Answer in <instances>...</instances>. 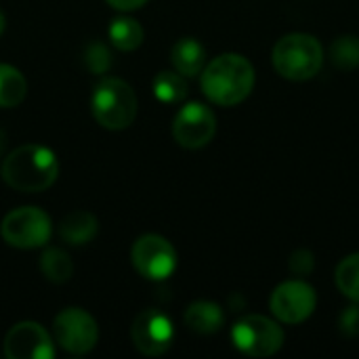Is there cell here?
I'll return each mask as SVG.
<instances>
[{"label": "cell", "instance_id": "5b68a950", "mask_svg": "<svg viewBox=\"0 0 359 359\" xmlns=\"http://www.w3.org/2000/svg\"><path fill=\"white\" fill-rule=\"evenodd\" d=\"M50 231H53L50 217L38 206L15 208L4 217L0 225V233L4 242L8 246L23 248V250L44 246L50 238Z\"/></svg>", "mask_w": 359, "mask_h": 359}, {"label": "cell", "instance_id": "e0dca14e", "mask_svg": "<svg viewBox=\"0 0 359 359\" xmlns=\"http://www.w3.org/2000/svg\"><path fill=\"white\" fill-rule=\"evenodd\" d=\"M109 40L120 50H135L143 42V27L130 17H118L109 25Z\"/></svg>", "mask_w": 359, "mask_h": 359}, {"label": "cell", "instance_id": "2e32d148", "mask_svg": "<svg viewBox=\"0 0 359 359\" xmlns=\"http://www.w3.org/2000/svg\"><path fill=\"white\" fill-rule=\"evenodd\" d=\"M27 82L23 74L6 63H0V107H15L23 101Z\"/></svg>", "mask_w": 359, "mask_h": 359}, {"label": "cell", "instance_id": "ffe728a7", "mask_svg": "<svg viewBox=\"0 0 359 359\" xmlns=\"http://www.w3.org/2000/svg\"><path fill=\"white\" fill-rule=\"evenodd\" d=\"M337 286L347 299L359 303V252L341 261L337 267Z\"/></svg>", "mask_w": 359, "mask_h": 359}, {"label": "cell", "instance_id": "3957f363", "mask_svg": "<svg viewBox=\"0 0 359 359\" xmlns=\"http://www.w3.org/2000/svg\"><path fill=\"white\" fill-rule=\"evenodd\" d=\"M271 61L280 76L294 82H303L313 78L322 69L324 48L316 36L288 34L273 46Z\"/></svg>", "mask_w": 359, "mask_h": 359}, {"label": "cell", "instance_id": "277c9868", "mask_svg": "<svg viewBox=\"0 0 359 359\" xmlns=\"http://www.w3.org/2000/svg\"><path fill=\"white\" fill-rule=\"evenodd\" d=\"M93 114L95 120L109 130L128 128L137 118V95L120 78L107 76L95 86L93 93Z\"/></svg>", "mask_w": 359, "mask_h": 359}, {"label": "cell", "instance_id": "484cf974", "mask_svg": "<svg viewBox=\"0 0 359 359\" xmlns=\"http://www.w3.org/2000/svg\"><path fill=\"white\" fill-rule=\"evenodd\" d=\"M4 149H6V133L0 130V156L4 154Z\"/></svg>", "mask_w": 359, "mask_h": 359}, {"label": "cell", "instance_id": "ba28073f", "mask_svg": "<svg viewBox=\"0 0 359 359\" xmlns=\"http://www.w3.org/2000/svg\"><path fill=\"white\" fill-rule=\"evenodd\" d=\"M130 259L135 269L145 278V280H166L175 273L177 269V252L172 244L162 238V236H141L130 250Z\"/></svg>", "mask_w": 359, "mask_h": 359}, {"label": "cell", "instance_id": "7c38bea8", "mask_svg": "<svg viewBox=\"0 0 359 359\" xmlns=\"http://www.w3.org/2000/svg\"><path fill=\"white\" fill-rule=\"evenodd\" d=\"M4 353L8 359H53L55 345L38 322H21L8 330Z\"/></svg>", "mask_w": 359, "mask_h": 359}, {"label": "cell", "instance_id": "44dd1931", "mask_svg": "<svg viewBox=\"0 0 359 359\" xmlns=\"http://www.w3.org/2000/svg\"><path fill=\"white\" fill-rule=\"evenodd\" d=\"M330 59L339 69H355L359 65V38L341 36L330 46Z\"/></svg>", "mask_w": 359, "mask_h": 359}, {"label": "cell", "instance_id": "9c48e42d", "mask_svg": "<svg viewBox=\"0 0 359 359\" xmlns=\"http://www.w3.org/2000/svg\"><path fill=\"white\" fill-rule=\"evenodd\" d=\"M130 341L147 358L164 355L175 341V326L166 313L160 309H145L141 311L130 328Z\"/></svg>", "mask_w": 359, "mask_h": 359}, {"label": "cell", "instance_id": "5bb4252c", "mask_svg": "<svg viewBox=\"0 0 359 359\" xmlns=\"http://www.w3.org/2000/svg\"><path fill=\"white\" fill-rule=\"evenodd\" d=\"M185 324L189 326V330H194L198 334H215V332H219L223 328L225 316H223V309L217 303L198 301V303H191L187 307Z\"/></svg>", "mask_w": 359, "mask_h": 359}, {"label": "cell", "instance_id": "d4e9b609", "mask_svg": "<svg viewBox=\"0 0 359 359\" xmlns=\"http://www.w3.org/2000/svg\"><path fill=\"white\" fill-rule=\"evenodd\" d=\"M145 2L147 0H107V4L118 11H135V8H141Z\"/></svg>", "mask_w": 359, "mask_h": 359}, {"label": "cell", "instance_id": "603a6c76", "mask_svg": "<svg viewBox=\"0 0 359 359\" xmlns=\"http://www.w3.org/2000/svg\"><path fill=\"white\" fill-rule=\"evenodd\" d=\"M313 267H316V259H313V252L309 250H297L290 257V271L297 276H307L313 271Z\"/></svg>", "mask_w": 359, "mask_h": 359}, {"label": "cell", "instance_id": "6da1fadb", "mask_svg": "<svg viewBox=\"0 0 359 359\" xmlns=\"http://www.w3.org/2000/svg\"><path fill=\"white\" fill-rule=\"evenodd\" d=\"M252 86L255 67L238 53L219 55L202 69V90L217 105L231 107L242 103L250 95Z\"/></svg>", "mask_w": 359, "mask_h": 359}, {"label": "cell", "instance_id": "8992f818", "mask_svg": "<svg viewBox=\"0 0 359 359\" xmlns=\"http://www.w3.org/2000/svg\"><path fill=\"white\" fill-rule=\"evenodd\" d=\"M233 345L250 358H269L284 345L282 328L265 316H246L231 328Z\"/></svg>", "mask_w": 359, "mask_h": 359}, {"label": "cell", "instance_id": "9a60e30c", "mask_svg": "<svg viewBox=\"0 0 359 359\" xmlns=\"http://www.w3.org/2000/svg\"><path fill=\"white\" fill-rule=\"evenodd\" d=\"M172 65L185 78L198 76L206 65V50L196 38H181L172 46Z\"/></svg>", "mask_w": 359, "mask_h": 359}, {"label": "cell", "instance_id": "4fadbf2b", "mask_svg": "<svg viewBox=\"0 0 359 359\" xmlns=\"http://www.w3.org/2000/svg\"><path fill=\"white\" fill-rule=\"evenodd\" d=\"M99 231V223L95 219V215H90L88 210H74L69 212L59 227L61 240L72 244V246H84L88 244Z\"/></svg>", "mask_w": 359, "mask_h": 359}, {"label": "cell", "instance_id": "d6986e66", "mask_svg": "<svg viewBox=\"0 0 359 359\" xmlns=\"http://www.w3.org/2000/svg\"><path fill=\"white\" fill-rule=\"evenodd\" d=\"M154 93L164 103H179L187 97L185 76L179 72H160L154 78Z\"/></svg>", "mask_w": 359, "mask_h": 359}, {"label": "cell", "instance_id": "8fae6325", "mask_svg": "<svg viewBox=\"0 0 359 359\" xmlns=\"http://www.w3.org/2000/svg\"><path fill=\"white\" fill-rule=\"evenodd\" d=\"M316 290L307 282L290 280L280 284L269 301L273 316L284 324H301L316 309Z\"/></svg>", "mask_w": 359, "mask_h": 359}, {"label": "cell", "instance_id": "30bf717a", "mask_svg": "<svg viewBox=\"0 0 359 359\" xmlns=\"http://www.w3.org/2000/svg\"><path fill=\"white\" fill-rule=\"evenodd\" d=\"M217 133V118L210 107L202 103H187L179 109L172 122L175 141L185 149H200L212 141Z\"/></svg>", "mask_w": 359, "mask_h": 359}, {"label": "cell", "instance_id": "7402d4cb", "mask_svg": "<svg viewBox=\"0 0 359 359\" xmlns=\"http://www.w3.org/2000/svg\"><path fill=\"white\" fill-rule=\"evenodd\" d=\"M84 63L93 74H105L111 65V55L107 50V46L99 40H93L86 48H84Z\"/></svg>", "mask_w": 359, "mask_h": 359}, {"label": "cell", "instance_id": "52a82bcc", "mask_svg": "<svg viewBox=\"0 0 359 359\" xmlns=\"http://www.w3.org/2000/svg\"><path fill=\"white\" fill-rule=\"evenodd\" d=\"M55 341L72 355H84L95 349L99 341V328L90 313L80 307L63 309L53 324Z\"/></svg>", "mask_w": 359, "mask_h": 359}, {"label": "cell", "instance_id": "cb8c5ba5", "mask_svg": "<svg viewBox=\"0 0 359 359\" xmlns=\"http://www.w3.org/2000/svg\"><path fill=\"white\" fill-rule=\"evenodd\" d=\"M341 330L349 337H358L359 334V307L353 305L349 309L343 311L341 316Z\"/></svg>", "mask_w": 359, "mask_h": 359}, {"label": "cell", "instance_id": "ac0fdd59", "mask_svg": "<svg viewBox=\"0 0 359 359\" xmlns=\"http://www.w3.org/2000/svg\"><path fill=\"white\" fill-rule=\"evenodd\" d=\"M40 269H42L44 278L53 284H65L74 273L72 259L59 248L44 250V255L40 257Z\"/></svg>", "mask_w": 359, "mask_h": 359}, {"label": "cell", "instance_id": "4316f807", "mask_svg": "<svg viewBox=\"0 0 359 359\" xmlns=\"http://www.w3.org/2000/svg\"><path fill=\"white\" fill-rule=\"evenodd\" d=\"M4 27H6V19H4V13L0 11V36H2V32H4Z\"/></svg>", "mask_w": 359, "mask_h": 359}, {"label": "cell", "instance_id": "7a4b0ae2", "mask_svg": "<svg viewBox=\"0 0 359 359\" xmlns=\"http://www.w3.org/2000/svg\"><path fill=\"white\" fill-rule=\"evenodd\" d=\"M0 172L8 187L23 194H38L57 181L59 162L53 149L27 143L4 158Z\"/></svg>", "mask_w": 359, "mask_h": 359}]
</instances>
